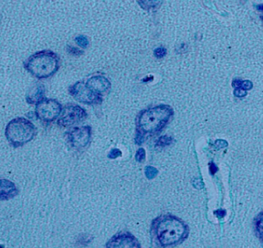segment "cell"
I'll return each mask as SVG.
<instances>
[{
	"label": "cell",
	"mask_w": 263,
	"mask_h": 248,
	"mask_svg": "<svg viewBox=\"0 0 263 248\" xmlns=\"http://www.w3.org/2000/svg\"><path fill=\"white\" fill-rule=\"evenodd\" d=\"M172 139L170 136L168 135H163L161 137H159V140H157L156 144L158 146H166L172 143Z\"/></svg>",
	"instance_id": "cell-18"
},
{
	"label": "cell",
	"mask_w": 263,
	"mask_h": 248,
	"mask_svg": "<svg viewBox=\"0 0 263 248\" xmlns=\"http://www.w3.org/2000/svg\"><path fill=\"white\" fill-rule=\"evenodd\" d=\"M235 88H241L243 90H250L253 88L252 82L250 80H240V79H235L232 83Z\"/></svg>",
	"instance_id": "cell-13"
},
{
	"label": "cell",
	"mask_w": 263,
	"mask_h": 248,
	"mask_svg": "<svg viewBox=\"0 0 263 248\" xmlns=\"http://www.w3.org/2000/svg\"><path fill=\"white\" fill-rule=\"evenodd\" d=\"M59 67V57L49 50L31 55L25 62V70L39 79L50 78L57 73Z\"/></svg>",
	"instance_id": "cell-3"
},
{
	"label": "cell",
	"mask_w": 263,
	"mask_h": 248,
	"mask_svg": "<svg viewBox=\"0 0 263 248\" xmlns=\"http://www.w3.org/2000/svg\"><path fill=\"white\" fill-rule=\"evenodd\" d=\"M107 248H141L136 238L128 233H122L112 238Z\"/></svg>",
	"instance_id": "cell-9"
},
{
	"label": "cell",
	"mask_w": 263,
	"mask_h": 248,
	"mask_svg": "<svg viewBox=\"0 0 263 248\" xmlns=\"http://www.w3.org/2000/svg\"><path fill=\"white\" fill-rule=\"evenodd\" d=\"M188 232L186 224L172 216L160 217L154 223V233L163 246H170L182 241Z\"/></svg>",
	"instance_id": "cell-2"
},
{
	"label": "cell",
	"mask_w": 263,
	"mask_h": 248,
	"mask_svg": "<svg viewBox=\"0 0 263 248\" xmlns=\"http://www.w3.org/2000/svg\"><path fill=\"white\" fill-rule=\"evenodd\" d=\"M145 149H142V148H141V149H139L138 150H137V152H136V160L137 161V162H143V161L145 160Z\"/></svg>",
	"instance_id": "cell-20"
},
{
	"label": "cell",
	"mask_w": 263,
	"mask_h": 248,
	"mask_svg": "<svg viewBox=\"0 0 263 248\" xmlns=\"http://www.w3.org/2000/svg\"><path fill=\"white\" fill-rule=\"evenodd\" d=\"M255 226L259 235L263 237V212H262L257 217Z\"/></svg>",
	"instance_id": "cell-16"
},
{
	"label": "cell",
	"mask_w": 263,
	"mask_h": 248,
	"mask_svg": "<svg viewBox=\"0 0 263 248\" xmlns=\"http://www.w3.org/2000/svg\"><path fill=\"white\" fill-rule=\"evenodd\" d=\"M75 43H77V45L80 46V48H86L89 47V39L84 35H79L75 38Z\"/></svg>",
	"instance_id": "cell-14"
},
{
	"label": "cell",
	"mask_w": 263,
	"mask_h": 248,
	"mask_svg": "<svg viewBox=\"0 0 263 248\" xmlns=\"http://www.w3.org/2000/svg\"><path fill=\"white\" fill-rule=\"evenodd\" d=\"M61 111L62 107L57 101L43 98L36 104L35 115L43 122L51 123L59 118Z\"/></svg>",
	"instance_id": "cell-5"
},
{
	"label": "cell",
	"mask_w": 263,
	"mask_h": 248,
	"mask_svg": "<svg viewBox=\"0 0 263 248\" xmlns=\"http://www.w3.org/2000/svg\"><path fill=\"white\" fill-rule=\"evenodd\" d=\"M121 155H122V153H121V149H113L111 150L109 154H108V158H113V159H115V158L121 157Z\"/></svg>",
	"instance_id": "cell-21"
},
{
	"label": "cell",
	"mask_w": 263,
	"mask_h": 248,
	"mask_svg": "<svg viewBox=\"0 0 263 248\" xmlns=\"http://www.w3.org/2000/svg\"><path fill=\"white\" fill-rule=\"evenodd\" d=\"M161 2L157 1H139L138 4L144 9H150L152 7H158Z\"/></svg>",
	"instance_id": "cell-15"
},
{
	"label": "cell",
	"mask_w": 263,
	"mask_h": 248,
	"mask_svg": "<svg viewBox=\"0 0 263 248\" xmlns=\"http://www.w3.org/2000/svg\"><path fill=\"white\" fill-rule=\"evenodd\" d=\"M91 135V127L89 126L75 127L66 134L68 142L77 149L86 147L90 142Z\"/></svg>",
	"instance_id": "cell-8"
},
{
	"label": "cell",
	"mask_w": 263,
	"mask_h": 248,
	"mask_svg": "<svg viewBox=\"0 0 263 248\" xmlns=\"http://www.w3.org/2000/svg\"><path fill=\"white\" fill-rule=\"evenodd\" d=\"M215 214L218 216V217H223L225 216V214H226V212H223V210H218L217 211V212H215Z\"/></svg>",
	"instance_id": "cell-25"
},
{
	"label": "cell",
	"mask_w": 263,
	"mask_h": 248,
	"mask_svg": "<svg viewBox=\"0 0 263 248\" xmlns=\"http://www.w3.org/2000/svg\"><path fill=\"white\" fill-rule=\"evenodd\" d=\"M247 95L246 91L241 89V88H236L235 89V96L238 97H243Z\"/></svg>",
	"instance_id": "cell-23"
},
{
	"label": "cell",
	"mask_w": 263,
	"mask_h": 248,
	"mask_svg": "<svg viewBox=\"0 0 263 248\" xmlns=\"http://www.w3.org/2000/svg\"><path fill=\"white\" fill-rule=\"evenodd\" d=\"M145 173L148 179H153L157 176L158 170L155 167L148 166V167H145Z\"/></svg>",
	"instance_id": "cell-17"
},
{
	"label": "cell",
	"mask_w": 263,
	"mask_h": 248,
	"mask_svg": "<svg viewBox=\"0 0 263 248\" xmlns=\"http://www.w3.org/2000/svg\"><path fill=\"white\" fill-rule=\"evenodd\" d=\"M209 169H210V172H211L212 175H213V174H215L217 171H218V167H216L214 163H211L210 166H209Z\"/></svg>",
	"instance_id": "cell-24"
},
{
	"label": "cell",
	"mask_w": 263,
	"mask_h": 248,
	"mask_svg": "<svg viewBox=\"0 0 263 248\" xmlns=\"http://www.w3.org/2000/svg\"><path fill=\"white\" fill-rule=\"evenodd\" d=\"M87 117L86 111L76 105H69L62 108L57 124L61 126H72L81 122Z\"/></svg>",
	"instance_id": "cell-6"
},
{
	"label": "cell",
	"mask_w": 263,
	"mask_h": 248,
	"mask_svg": "<svg viewBox=\"0 0 263 248\" xmlns=\"http://www.w3.org/2000/svg\"><path fill=\"white\" fill-rule=\"evenodd\" d=\"M17 194L18 190L14 183L4 179L0 180V200H8Z\"/></svg>",
	"instance_id": "cell-11"
},
{
	"label": "cell",
	"mask_w": 263,
	"mask_h": 248,
	"mask_svg": "<svg viewBox=\"0 0 263 248\" xmlns=\"http://www.w3.org/2000/svg\"><path fill=\"white\" fill-rule=\"evenodd\" d=\"M173 115L171 106L160 105L141 111L136 121V142L141 144L145 135H153L161 131Z\"/></svg>",
	"instance_id": "cell-1"
},
{
	"label": "cell",
	"mask_w": 263,
	"mask_h": 248,
	"mask_svg": "<svg viewBox=\"0 0 263 248\" xmlns=\"http://www.w3.org/2000/svg\"><path fill=\"white\" fill-rule=\"evenodd\" d=\"M69 92L78 102L84 104L93 105L99 103L102 98L93 93L84 82H78L69 89Z\"/></svg>",
	"instance_id": "cell-7"
},
{
	"label": "cell",
	"mask_w": 263,
	"mask_h": 248,
	"mask_svg": "<svg viewBox=\"0 0 263 248\" xmlns=\"http://www.w3.org/2000/svg\"><path fill=\"white\" fill-rule=\"evenodd\" d=\"M43 94H44V88L43 85H38L28 93L26 96V102L29 104H37L43 99Z\"/></svg>",
	"instance_id": "cell-12"
},
{
	"label": "cell",
	"mask_w": 263,
	"mask_h": 248,
	"mask_svg": "<svg viewBox=\"0 0 263 248\" xmlns=\"http://www.w3.org/2000/svg\"><path fill=\"white\" fill-rule=\"evenodd\" d=\"M86 85L96 95H102L112 88V84L106 77L96 75L87 81Z\"/></svg>",
	"instance_id": "cell-10"
},
{
	"label": "cell",
	"mask_w": 263,
	"mask_h": 248,
	"mask_svg": "<svg viewBox=\"0 0 263 248\" xmlns=\"http://www.w3.org/2000/svg\"><path fill=\"white\" fill-rule=\"evenodd\" d=\"M262 20H263V16H262Z\"/></svg>",
	"instance_id": "cell-26"
},
{
	"label": "cell",
	"mask_w": 263,
	"mask_h": 248,
	"mask_svg": "<svg viewBox=\"0 0 263 248\" xmlns=\"http://www.w3.org/2000/svg\"><path fill=\"white\" fill-rule=\"evenodd\" d=\"M36 128L34 124L25 118H16L8 123L5 135L14 147L22 146L33 140Z\"/></svg>",
	"instance_id": "cell-4"
},
{
	"label": "cell",
	"mask_w": 263,
	"mask_h": 248,
	"mask_svg": "<svg viewBox=\"0 0 263 248\" xmlns=\"http://www.w3.org/2000/svg\"><path fill=\"white\" fill-rule=\"evenodd\" d=\"M67 51H68L69 53H71V54L72 55H75V56H80V55L84 53V52L81 51L80 48H74V47H71V46H68Z\"/></svg>",
	"instance_id": "cell-22"
},
{
	"label": "cell",
	"mask_w": 263,
	"mask_h": 248,
	"mask_svg": "<svg viewBox=\"0 0 263 248\" xmlns=\"http://www.w3.org/2000/svg\"><path fill=\"white\" fill-rule=\"evenodd\" d=\"M167 53V50L164 48H158L154 51V57L157 58H163Z\"/></svg>",
	"instance_id": "cell-19"
}]
</instances>
